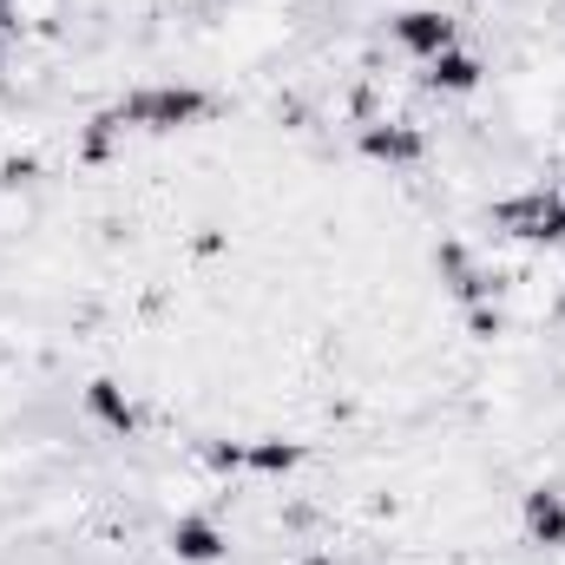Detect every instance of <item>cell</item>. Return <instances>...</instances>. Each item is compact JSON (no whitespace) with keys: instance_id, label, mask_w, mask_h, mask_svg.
<instances>
[{"instance_id":"obj_1","label":"cell","mask_w":565,"mask_h":565,"mask_svg":"<svg viewBox=\"0 0 565 565\" xmlns=\"http://www.w3.org/2000/svg\"><path fill=\"white\" fill-rule=\"evenodd\" d=\"M204 113V93H191V86H158V93H139V99H126V113L119 119H132V126H184V119H198Z\"/></svg>"},{"instance_id":"obj_7","label":"cell","mask_w":565,"mask_h":565,"mask_svg":"<svg viewBox=\"0 0 565 565\" xmlns=\"http://www.w3.org/2000/svg\"><path fill=\"white\" fill-rule=\"evenodd\" d=\"M369 151H375V158H422V139L388 126V132H369Z\"/></svg>"},{"instance_id":"obj_5","label":"cell","mask_w":565,"mask_h":565,"mask_svg":"<svg viewBox=\"0 0 565 565\" xmlns=\"http://www.w3.org/2000/svg\"><path fill=\"white\" fill-rule=\"evenodd\" d=\"M526 526H533V540L540 546H565V500L559 493H526Z\"/></svg>"},{"instance_id":"obj_2","label":"cell","mask_w":565,"mask_h":565,"mask_svg":"<svg viewBox=\"0 0 565 565\" xmlns=\"http://www.w3.org/2000/svg\"><path fill=\"white\" fill-rule=\"evenodd\" d=\"M500 224L520 231V237H533V244H559L565 237V204L559 198H546V191H533V198L500 204Z\"/></svg>"},{"instance_id":"obj_3","label":"cell","mask_w":565,"mask_h":565,"mask_svg":"<svg viewBox=\"0 0 565 565\" xmlns=\"http://www.w3.org/2000/svg\"><path fill=\"white\" fill-rule=\"evenodd\" d=\"M395 40L440 60V53L454 46V20H440V13H402V20H395Z\"/></svg>"},{"instance_id":"obj_8","label":"cell","mask_w":565,"mask_h":565,"mask_svg":"<svg viewBox=\"0 0 565 565\" xmlns=\"http://www.w3.org/2000/svg\"><path fill=\"white\" fill-rule=\"evenodd\" d=\"M86 402H93V408H99V415H106L113 427H132V408L113 395V382H93V395H86Z\"/></svg>"},{"instance_id":"obj_6","label":"cell","mask_w":565,"mask_h":565,"mask_svg":"<svg viewBox=\"0 0 565 565\" xmlns=\"http://www.w3.org/2000/svg\"><path fill=\"white\" fill-rule=\"evenodd\" d=\"M480 79V60H467V53H440L434 60V86H447V93H467Z\"/></svg>"},{"instance_id":"obj_4","label":"cell","mask_w":565,"mask_h":565,"mask_svg":"<svg viewBox=\"0 0 565 565\" xmlns=\"http://www.w3.org/2000/svg\"><path fill=\"white\" fill-rule=\"evenodd\" d=\"M171 553L191 559V565H211L217 553H224V540H217L211 520H178V526H171Z\"/></svg>"}]
</instances>
